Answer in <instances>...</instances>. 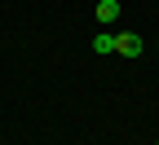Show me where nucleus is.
Returning a JSON list of instances; mask_svg holds the SVG:
<instances>
[{
    "label": "nucleus",
    "instance_id": "nucleus-3",
    "mask_svg": "<svg viewBox=\"0 0 159 145\" xmlns=\"http://www.w3.org/2000/svg\"><path fill=\"white\" fill-rule=\"evenodd\" d=\"M93 53H115V35H93Z\"/></svg>",
    "mask_w": 159,
    "mask_h": 145
},
{
    "label": "nucleus",
    "instance_id": "nucleus-2",
    "mask_svg": "<svg viewBox=\"0 0 159 145\" xmlns=\"http://www.w3.org/2000/svg\"><path fill=\"white\" fill-rule=\"evenodd\" d=\"M119 9H124L119 0H97V22H115V18H119Z\"/></svg>",
    "mask_w": 159,
    "mask_h": 145
},
{
    "label": "nucleus",
    "instance_id": "nucleus-1",
    "mask_svg": "<svg viewBox=\"0 0 159 145\" xmlns=\"http://www.w3.org/2000/svg\"><path fill=\"white\" fill-rule=\"evenodd\" d=\"M115 53L119 57H137V53H142V35H137V31H119L115 35Z\"/></svg>",
    "mask_w": 159,
    "mask_h": 145
}]
</instances>
